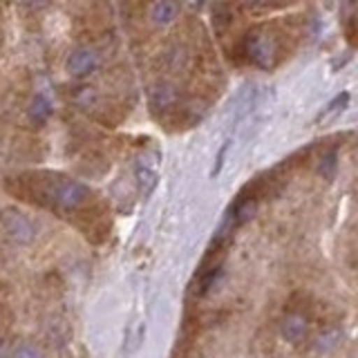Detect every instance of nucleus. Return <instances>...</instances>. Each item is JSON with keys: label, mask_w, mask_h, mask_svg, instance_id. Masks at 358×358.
<instances>
[{"label": "nucleus", "mask_w": 358, "mask_h": 358, "mask_svg": "<svg viewBox=\"0 0 358 358\" xmlns=\"http://www.w3.org/2000/svg\"><path fill=\"white\" fill-rule=\"evenodd\" d=\"M244 5H249V7H262V5H268L271 0H242Z\"/></svg>", "instance_id": "16"}, {"label": "nucleus", "mask_w": 358, "mask_h": 358, "mask_svg": "<svg viewBox=\"0 0 358 358\" xmlns=\"http://www.w3.org/2000/svg\"><path fill=\"white\" fill-rule=\"evenodd\" d=\"M347 101H350V94H347V92H343V94L336 96V99L331 101V103L322 110V115L318 117V123H327V121H331L336 115H338V112H343V110H345Z\"/></svg>", "instance_id": "11"}, {"label": "nucleus", "mask_w": 358, "mask_h": 358, "mask_svg": "<svg viewBox=\"0 0 358 358\" xmlns=\"http://www.w3.org/2000/svg\"><path fill=\"white\" fill-rule=\"evenodd\" d=\"M3 227L9 238L18 244H29L34 238H36V227H34V222L18 208L3 210Z\"/></svg>", "instance_id": "4"}, {"label": "nucleus", "mask_w": 358, "mask_h": 358, "mask_svg": "<svg viewBox=\"0 0 358 358\" xmlns=\"http://www.w3.org/2000/svg\"><path fill=\"white\" fill-rule=\"evenodd\" d=\"M242 48H244V56L249 59V63L260 67V70H271L275 65L278 52H280L278 38L264 27H255L246 34Z\"/></svg>", "instance_id": "1"}, {"label": "nucleus", "mask_w": 358, "mask_h": 358, "mask_svg": "<svg viewBox=\"0 0 358 358\" xmlns=\"http://www.w3.org/2000/svg\"><path fill=\"white\" fill-rule=\"evenodd\" d=\"M179 14V3L177 0H152L148 11H145V20L150 22L152 27L162 29L168 27Z\"/></svg>", "instance_id": "5"}, {"label": "nucleus", "mask_w": 358, "mask_h": 358, "mask_svg": "<svg viewBox=\"0 0 358 358\" xmlns=\"http://www.w3.org/2000/svg\"><path fill=\"white\" fill-rule=\"evenodd\" d=\"M134 177H137V186L141 188V193L143 197H148L155 186H157V175L150 166H145V164H137L134 166Z\"/></svg>", "instance_id": "9"}, {"label": "nucleus", "mask_w": 358, "mask_h": 358, "mask_svg": "<svg viewBox=\"0 0 358 358\" xmlns=\"http://www.w3.org/2000/svg\"><path fill=\"white\" fill-rule=\"evenodd\" d=\"M101 65V52L90 45H78L70 54H67L65 70L74 78H87L92 76Z\"/></svg>", "instance_id": "3"}, {"label": "nucleus", "mask_w": 358, "mask_h": 358, "mask_svg": "<svg viewBox=\"0 0 358 358\" xmlns=\"http://www.w3.org/2000/svg\"><path fill=\"white\" fill-rule=\"evenodd\" d=\"M45 193H48V199L52 204H56L63 210H74V208H81L83 201L87 199L90 190L81 184V182H74V179H54L48 186H45Z\"/></svg>", "instance_id": "2"}, {"label": "nucleus", "mask_w": 358, "mask_h": 358, "mask_svg": "<svg viewBox=\"0 0 358 358\" xmlns=\"http://www.w3.org/2000/svg\"><path fill=\"white\" fill-rule=\"evenodd\" d=\"M9 358H43V356H41V350H38L36 345L22 343V345L16 347V350H11Z\"/></svg>", "instance_id": "14"}, {"label": "nucleus", "mask_w": 358, "mask_h": 358, "mask_svg": "<svg viewBox=\"0 0 358 358\" xmlns=\"http://www.w3.org/2000/svg\"><path fill=\"white\" fill-rule=\"evenodd\" d=\"M222 266L217 264V266H213V268H208V271L201 275V285H199V289H201V294H206V291H210L213 287H215V282L222 278Z\"/></svg>", "instance_id": "13"}, {"label": "nucleus", "mask_w": 358, "mask_h": 358, "mask_svg": "<svg viewBox=\"0 0 358 358\" xmlns=\"http://www.w3.org/2000/svg\"><path fill=\"white\" fill-rule=\"evenodd\" d=\"M179 92L173 83H157L150 92V108L155 112H168L177 106Z\"/></svg>", "instance_id": "7"}, {"label": "nucleus", "mask_w": 358, "mask_h": 358, "mask_svg": "<svg viewBox=\"0 0 358 358\" xmlns=\"http://www.w3.org/2000/svg\"><path fill=\"white\" fill-rule=\"evenodd\" d=\"M307 331H309V322L302 313H289V316H285V320L280 322V334H282V338L291 345H298L305 341Z\"/></svg>", "instance_id": "6"}, {"label": "nucleus", "mask_w": 358, "mask_h": 358, "mask_svg": "<svg viewBox=\"0 0 358 358\" xmlns=\"http://www.w3.org/2000/svg\"><path fill=\"white\" fill-rule=\"evenodd\" d=\"M52 115V106L50 101L45 99L43 94H34V99L29 101V108H27V117L34 126H43V123H48Z\"/></svg>", "instance_id": "8"}, {"label": "nucleus", "mask_w": 358, "mask_h": 358, "mask_svg": "<svg viewBox=\"0 0 358 358\" xmlns=\"http://www.w3.org/2000/svg\"><path fill=\"white\" fill-rule=\"evenodd\" d=\"M72 101L78 106V108H94L99 103V92L94 87H90V85H81V87H76L72 90Z\"/></svg>", "instance_id": "10"}, {"label": "nucleus", "mask_w": 358, "mask_h": 358, "mask_svg": "<svg viewBox=\"0 0 358 358\" xmlns=\"http://www.w3.org/2000/svg\"><path fill=\"white\" fill-rule=\"evenodd\" d=\"M9 354H11V345L5 338H0V358H9Z\"/></svg>", "instance_id": "15"}, {"label": "nucleus", "mask_w": 358, "mask_h": 358, "mask_svg": "<svg viewBox=\"0 0 358 358\" xmlns=\"http://www.w3.org/2000/svg\"><path fill=\"white\" fill-rule=\"evenodd\" d=\"M336 168H338V159H336V152L329 150L324 152L320 157V166H318V173L322 179H327V182H331V179L336 177Z\"/></svg>", "instance_id": "12"}]
</instances>
